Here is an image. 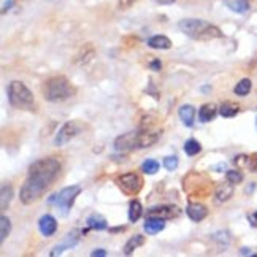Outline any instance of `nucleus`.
Masks as SVG:
<instances>
[{"label":"nucleus","instance_id":"nucleus-39","mask_svg":"<svg viewBox=\"0 0 257 257\" xmlns=\"http://www.w3.org/2000/svg\"><path fill=\"white\" fill-rule=\"evenodd\" d=\"M255 127H257V117H255Z\"/></svg>","mask_w":257,"mask_h":257},{"label":"nucleus","instance_id":"nucleus-4","mask_svg":"<svg viewBox=\"0 0 257 257\" xmlns=\"http://www.w3.org/2000/svg\"><path fill=\"white\" fill-rule=\"evenodd\" d=\"M159 140L157 134L150 132H128L114 140V148L117 151H131V150H145Z\"/></svg>","mask_w":257,"mask_h":257},{"label":"nucleus","instance_id":"nucleus-15","mask_svg":"<svg viewBox=\"0 0 257 257\" xmlns=\"http://www.w3.org/2000/svg\"><path fill=\"white\" fill-rule=\"evenodd\" d=\"M217 106L214 103H205L200 106L199 110V119L202 122H210L211 119H214V116L217 114Z\"/></svg>","mask_w":257,"mask_h":257},{"label":"nucleus","instance_id":"nucleus-10","mask_svg":"<svg viewBox=\"0 0 257 257\" xmlns=\"http://www.w3.org/2000/svg\"><path fill=\"white\" fill-rule=\"evenodd\" d=\"M180 213L181 211L176 205H159L148 211L150 216H157V217H162V219H173V217L180 216Z\"/></svg>","mask_w":257,"mask_h":257},{"label":"nucleus","instance_id":"nucleus-32","mask_svg":"<svg viewBox=\"0 0 257 257\" xmlns=\"http://www.w3.org/2000/svg\"><path fill=\"white\" fill-rule=\"evenodd\" d=\"M238 167H249V156H238V157H235V161H233Z\"/></svg>","mask_w":257,"mask_h":257},{"label":"nucleus","instance_id":"nucleus-36","mask_svg":"<svg viewBox=\"0 0 257 257\" xmlns=\"http://www.w3.org/2000/svg\"><path fill=\"white\" fill-rule=\"evenodd\" d=\"M248 219H249V222H251V225H254V227H257V213H254V214H251V216H248Z\"/></svg>","mask_w":257,"mask_h":257},{"label":"nucleus","instance_id":"nucleus-27","mask_svg":"<svg viewBox=\"0 0 257 257\" xmlns=\"http://www.w3.org/2000/svg\"><path fill=\"white\" fill-rule=\"evenodd\" d=\"M200 151H202V145L197 140H194V138H191V140H187L184 143V153L187 156H195V154H199Z\"/></svg>","mask_w":257,"mask_h":257},{"label":"nucleus","instance_id":"nucleus-38","mask_svg":"<svg viewBox=\"0 0 257 257\" xmlns=\"http://www.w3.org/2000/svg\"><path fill=\"white\" fill-rule=\"evenodd\" d=\"M156 2L161 5H172V4H175V0H156Z\"/></svg>","mask_w":257,"mask_h":257},{"label":"nucleus","instance_id":"nucleus-5","mask_svg":"<svg viewBox=\"0 0 257 257\" xmlns=\"http://www.w3.org/2000/svg\"><path fill=\"white\" fill-rule=\"evenodd\" d=\"M8 100L10 105L18 110H34V94L23 81H13L8 86Z\"/></svg>","mask_w":257,"mask_h":257},{"label":"nucleus","instance_id":"nucleus-29","mask_svg":"<svg viewBox=\"0 0 257 257\" xmlns=\"http://www.w3.org/2000/svg\"><path fill=\"white\" fill-rule=\"evenodd\" d=\"M142 170L148 175H154L159 172V162L154 159H146L142 165Z\"/></svg>","mask_w":257,"mask_h":257},{"label":"nucleus","instance_id":"nucleus-7","mask_svg":"<svg viewBox=\"0 0 257 257\" xmlns=\"http://www.w3.org/2000/svg\"><path fill=\"white\" fill-rule=\"evenodd\" d=\"M80 192H81V187L80 186H68V187H64V189H61L57 194L49 197L48 203L49 205H54L56 208L65 216L68 211H70V208H72L73 203H75V199H76L78 195H80Z\"/></svg>","mask_w":257,"mask_h":257},{"label":"nucleus","instance_id":"nucleus-12","mask_svg":"<svg viewBox=\"0 0 257 257\" xmlns=\"http://www.w3.org/2000/svg\"><path fill=\"white\" fill-rule=\"evenodd\" d=\"M78 241H80V236H78V230H73L72 233H68L67 236H65V240L61 243V244H57V246H54V249L49 252V255H59V254H62L65 249H68V248H73V246H76L78 244Z\"/></svg>","mask_w":257,"mask_h":257},{"label":"nucleus","instance_id":"nucleus-3","mask_svg":"<svg viewBox=\"0 0 257 257\" xmlns=\"http://www.w3.org/2000/svg\"><path fill=\"white\" fill-rule=\"evenodd\" d=\"M75 92H76L75 86L62 75L51 76L43 84V97L48 102L57 103V102L68 100V98H70Z\"/></svg>","mask_w":257,"mask_h":257},{"label":"nucleus","instance_id":"nucleus-20","mask_svg":"<svg viewBox=\"0 0 257 257\" xmlns=\"http://www.w3.org/2000/svg\"><path fill=\"white\" fill-rule=\"evenodd\" d=\"M143 244H145V236L143 235L131 236V238H128V241L125 243V246H124V254L125 255H131L135 249H138Z\"/></svg>","mask_w":257,"mask_h":257},{"label":"nucleus","instance_id":"nucleus-8","mask_svg":"<svg viewBox=\"0 0 257 257\" xmlns=\"http://www.w3.org/2000/svg\"><path fill=\"white\" fill-rule=\"evenodd\" d=\"M116 183H117L119 189L124 194L137 195L138 192L142 191V187H143V178L138 175L137 172H128V173H124L121 176H117Z\"/></svg>","mask_w":257,"mask_h":257},{"label":"nucleus","instance_id":"nucleus-16","mask_svg":"<svg viewBox=\"0 0 257 257\" xmlns=\"http://www.w3.org/2000/svg\"><path fill=\"white\" fill-rule=\"evenodd\" d=\"M180 117L186 127H192L195 119V108L192 105H183L180 108Z\"/></svg>","mask_w":257,"mask_h":257},{"label":"nucleus","instance_id":"nucleus-9","mask_svg":"<svg viewBox=\"0 0 257 257\" xmlns=\"http://www.w3.org/2000/svg\"><path fill=\"white\" fill-rule=\"evenodd\" d=\"M81 132V125L78 121H67L61 128H59V132L54 138V145L56 146H64L65 143H68L75 138L78 134Z\"/></svg>","mask_w":257,"mask_h":257},{"label":"nucleus","instance_id":"nucleus-18","mask_svg":"<svg viewBox=\"0 0 257 257\" xmlns=\"http://www.w3.org/2000/svg\"><path fill=\"white\" fill-rule=\"evenodd\" d=\"M214 195H216L217 202H227L229 199H232V195H233V186H232V183L217 186Z\"/></svg>","mask_w":257,"mask_h":257},{"label":"nucleus","instance_id":"nucleus-35","mask_svg":"<svg viewBox=\"0 0 257 257\" xmlns=\"http://www.w3.org/2000/svg\"><path fill=\"white\" fill-rule=\"evenodd\" d=\"M106 255V251H103V249H95V251H92V257H105Z\"/></svg>","mask_w":257,"mask_h":257},{"label":"nucleus","instance_id":"nucleus-2","mask_svg":"<svg viewBox=\"0 0 257 257\" xmlns=\"http://www.w3.org/2000/svg\"><path fill=\"white\" fill-rule=\"evenodd\" d=\"M178 27H180V31L189 38L200 40V42L214 40V38L222 37L219 27H216L214 24L208 21H203V19H183V21H180V24H178Z\"/></svg>","mask_w":257,"mask_h":257},{"label":"nucleus","instance_id":"nucleus-19","mask_svg":"<svg viewBox=\"0 0 257 257\" xmlns=\"http://www.w3.org/2000/svg\"><path fill=\"white\" fill-rule=\"evenodd\" d=\"M224 4L233 13H246L249 10L248 0H224Z\"/></svg>","mask_w":257,"mask_h":257},{"label":"nucleus","instance_id":"nucleus-34","mask_svg":"<svg viewBox=\"0 0 257 257\" xmlns=\"http://www.w3.org/2000/svg\"><path fill=\"white\" fill-rule=\"evenodd\" d=\"M248 169H251L252 172H257V154L249 156V167Z\"/></svg>","mask_w":257,"mask_h":257},{"label":"nucleus","instance_id":"nucleus-33","mask_svg":"<svg viewBox=\"0 0 257 257\" xmlns=\"http://www.w3.org/2000/svg\"><path fill=\"white\" fill-rule=\"evenodd\" d=\"M135 2H138V0H119V2H117V8H119V10H128Z\"/></svg>","mask_w":257,"mask_h":257},{"label":"nucleus","instance_id":"nucleus-28","mask_svg":"<svg viewBox=\"0 0 257 257\" xmlns=\"http://www.w3.org/2000/svg\"><path fill=\"white\" fill-rule=\"evenodd\" d=\"M10 232H12V222H10V219L7 216H2L0 217V241H5V238L10 235Z\"/></svg>","mask_w":257,"mask_h":257},{"label":"nucleus","instance_id":"nucleus-13","mask_svg":"<svg viewBox=\"0 0 257 257\" xmlns=\"http://www.w3.org/2000/svg\"><path fill=\"white\" fill-rule=\"evenodd\" d=\"M38 229H40V232L45 236H51L57 230V221L51 214H45V216H42V219L38 221Z\"/></svg>","mask_w":257,"mask_h":257},{"label":"nucleus","instance_id":"nucleus-21","mask_svg":"<svg viewBox=\"0 0 257 257\" xmlns=\"http://www.w3.org/2000/svg\"><path fill=\"white\" fill-rule=\"evenodd\" d=\"M87 225H89V229H94V230H105L106 219L102 214H91L87 217Z\"/></svg>","mask_w":257,"mask_h":257},{"label":"nucleus","instance_id":"nucleus-17","mask_svg":"<svg viewBox=\"0 0 257 257\" xmlns=\"http://www.w3.org/2000/svg\"><path fill=\"white\" fill-rule=\"evenodd\" d=\"M148 46H151L153 49H170L172 42H170V38L165 35H154L148 40Z\"/></svg>","mask_w":257,"mask_h":257},{"label":"nucleus","instance_id":"nucleus-23","mask_svg":"<svg viewBox=\"0 0 257 257\" xmlns=\"http://www.w3.org/2000/svg\"><path fill=\"white\" fill-rule=\"evenodd\" d=\"M94 56H95V51H94L92 45H86V46L81 48L80 54L76 56V62H80V64H87Z\"/></svg>","mask_w":257,"mask_h":257},{"label":"nucleus","instance_id":"nucleus-31","mask_svg":"<svg viewBox=\"0 0 257 257\" xmlns=\"http://www.w3.org/2000/svg\"><path fill=\"white\" fill-rule=\"evenodd\" d=\"M227 181L232 184H238L243 181V175L238 170H229L227 172Z\"/></svg>","mask_w":257,"mask_h":257},{"label":"nucleus","instance_id":"nucleus-11","mask_svg":"<svg viewBox=\"0 0 257 257\" xmlns=\"http://www.w3.org/2000/svg\"><path fill=\"white\" fill-rule=\"evenodd\" d=\"M186 213L194 222H200L205 219L206 214H208V210H206V206L200 202H191L189 205H187Z\"/></svg>","mask_w":257,"mask_h":257},{"label":"nucleus","instance_id":"nucleus-22","mask_svg":"<svg viewBox=\"0 0 257 257\" xmlns=\"http://www.w3.org/2000/svg\"><path fill=\"white\" fill-rule=\"evenodd\" d=\"M142 213H143L142 203L138 202V200H132L131 205H128V221L137 222L142 217Z\"/></svg>","mask_w":257,"mask_h":257},{"label":"nucleus","instance_id":"nucleus-25","mask_svg":"<svg viewBox=\"0 0 257 257\" xmlns=\"http://www.w3.org/2000/svg\"><path fill=\"white\" fill-rule=\"evenodd\" d=\"M12 197H13V191H12V187L4 184L2 186V199H0V210L5 211L8 208V205L10 202H12Z\"/></svg>","mask_w":257,"mask_h":257},{"label":"nucleus","instance_id":"nucleus-37","mask_svg":"<svg viewBox=\"0 0 257 257\" xmlns=\"http://www.w3.org/2000/svg\"><path fill=\"white\" fill-rule=\"evenodd\" d=\"M151 68H153V70H161V68H162V64H161L159 61H154V62L151 64Z\"/></svg>","mask_w":257,"mask_h":257},{"label":"nucleus","instance_id":"nucleus-6","mask_svg":"<svg viewBox=\"0 0 257 257\" xmlns=\"http://www.w3.org/2000/svg\"><path fill=\"white\" fill-rule=\"evenodd\" d=\"M183 187H184V192L195 199V197H202L208 195L211 191V181L202 173H197V172H191L187 176L183 178Z\"/></svg>","mask_w":257,"mask_h":257},{"label":"nucleus","instance_id":"nucleus-1","mask_svg":"<svg viewBox=\"0 0 257 257\" xmlns=\"http://www.w3.org/2000/svg\"><path fill=\"white\" fill-rule=\"evenodd\" d=\"M59 173H61V162L54 157H46L34 162L29 167V175L19 192L21 202L24 205H32L34 202L40 200L48 187L56 181Z\"/></svg>","mask_w":257,"mask_h":257},{"label":"nucleus","instance_id":"nucleus-26","mask_svg":"<svg viewBox=\"0 0 257 257\" xmlns=\"http://www.w3.org/2000/svg\"><path fill=\"white\" fill-rule=\"evenodd\" d=\"M251 86H252V83H251V80H248V78H243V80L235 86V89H233V92L236 94V95H248L249 94V91H251Z\"/></svg>","mask_w":257,"mask_h":257},{"label":"nucleus","instance_id":"nucleus-24","mask_svg":"<svg viewBox=\"0 0 257 257\" xmlns=\"http://www.w3.org/2000/svg\"><path fill=\"white\" fill-rule=\"evenodd\" d=\"M238 111H240V106L232 103V102H225L219 108V113L222 117H233V116L238 114Z\"/></svg>","mask_w":257,"mask_h":257},{"label":"nucleus","instance_id":"nucleus-14","mask_svg":"<svg viewBox=\"0 0 257 257\" xmlns=\"http://www.w3.org/2000/svg\"><path fill=\"white\" fill-rule=\"evenodd\" d=\"M143 227H145V232L148 235H156V233H159L161 230L165 229V219L157 217V216H150Z\"/></svg>","mask_w":257,"mask_h":257},{"label":"nucleus","instance_id":"nucleus-30","mask_svg":"<svg viewBox=\"0 0 257 257\" xmlns=\"http://www.w3.org/2000/svg\"><path fill=\"white\" fill-rule=\"evenodd\" d=\"M164 167L169 172H173L178 169V157L176 156H167L164 159Z\"/></svg>","mask_w":257,"mask_h":257}]
</instances>
